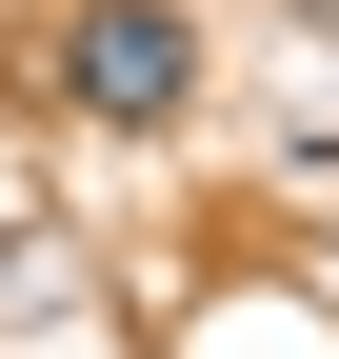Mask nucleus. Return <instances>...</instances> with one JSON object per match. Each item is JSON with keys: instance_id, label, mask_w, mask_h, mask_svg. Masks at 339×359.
<instances>
[{"instance_id": "nucleus-1", "label": "nucleus", "mask_w": 339, "mask_h": 359, "mask_svg": "<svg viewBox=\"0 0 339 359\" xmlns=\"http://www.w3.org/2000/svg\"><path fill=\"white\" fill-rule=\"evenodd\" d=\"M60 100L140 140V120H180V100H200V40L160 20V0H80V20H60Z\"/></svg>"}]
</instances>
